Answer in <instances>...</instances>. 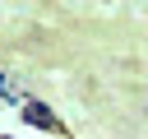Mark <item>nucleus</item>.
<instances>
[{
	"instance_id": "obj_1",
	"label": "nucleus",
	"mask_w": 148,
	"mask_h": 139,
	"mask_svg": "<svg viewBox=\"0 0 148 139\" xmlns=\"http://www.w3.org/2000/svg\"><path fill=\"white\" fill-rule=\"evenodd\" d=\"M23 116H28V125H42V130H56V116H51V111H46L42 102H32V107H28Z\"/></svg>"
}]
</instances>
